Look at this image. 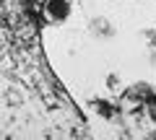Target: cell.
I'll list each match as a JSON object with an SVG mask.
<instances>
[{"instance_id": "1", "label": "cell", "mask_w": 156, "mask_h": 140, "mask_svg": "<svg viewBox=\"0 0 156 140\" xmlns=\"http://www.w3.org/2000/svg\"><path fill=\"white\" fill-rule=\"evenodd\" d=\"M73 0H39V16L50 26H60L73 16Z\"/></svg>"}]
</instances>
